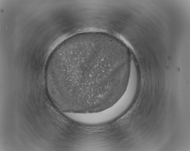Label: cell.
I'll return each instance as SVG.
<instances>
[{"instance_id": "1", "label": "cell", "mask_w": 190, "mask_h": 151, "mask_svg": "<svg viewBox=\"0 0 190 151\" xmlns=\"http://www.w3.org/2000/svg\"><path fill=\"white\" fill-rule=\"evenodd\" d=\"M130 66L117 42L95 32L78 34L54 50L47 62L48 92L60 104L79 113L113 105L127 88Z\"/></svg>"}]
</instances>
